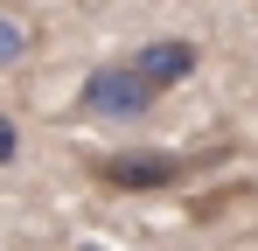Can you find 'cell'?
Masks as SVG:
<instances>
[{"label": "cell", "instance_id": "cell-1", "mask_svg": "<svg viewBox=\"0 0 258 251\" xmlns=\"http://www.w3.org/2000/svg\"><path fill=\"white\" fill-rule=\"evenodd\" d=\"M77 105L105 112V119H126V112H147V105H154V84L140 77L133 63H105V70H91V77H84Z\"/></svg>", "mask_w": 258, "mask_h": 251}, {"label": "cell", "instance_id": "cell-2", "mask_svg": "<svg viewBox=\"0 0 258 251\" xmlns=\"http://www.w3.org/2000/svg\"><path fill=\"white\" fill-rule=\"evenodd\" d=\"M91 174L105 189H174L196 174V161H181V154H105Z\"/></svg>", "mask_w": 258, "mask_h": 251}, {"label": "cell", "instance_id": "cell-3", "mask_svg": "<svg viewBox=\"0 0 258 251\" xmlns=\"http://www.w3.org/2000/svg\"><path fill=\"white\" fill-rule=\"evenodd\" d=\"M133 70L154 84V91H168V84H181L188 70H196V42H174V35L168 42H147V49L133 56Z\"/></svg>", "mask_w": 258, "mask_h": 251}, {"label": "cell", "instance_id": "cell-4", "mask_svg": "<svg viewBox=\"0 0 258 251\" xmlns=\"http://www.w3.org/2000/svg\"><path fill=\"white\" fill-rule=\"evenodd\" d=\"M21 56H28V28L0 14V70H7V63H21Z\"/></svg>", "mask_w": 258, "mask_h": 251}, {"label": "cell", "instance_id": "cell-5", "mask_svg": "<svg viewBox=\"0 0 258 251\" xmlns=\"http://www.w3.org/2000/svg\"><path fill=\"white\" fill-rule=\"evenodd\" d=\"M7 154H14V126H0V161H7Z\"/></svg>", "mask_w": 258, "mask_h": 251}]
</instances>
